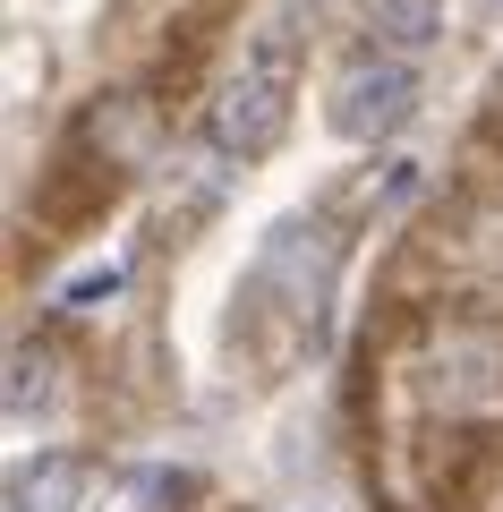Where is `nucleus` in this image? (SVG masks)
Instances as JSON below:
<instances>
[{"instance_id": "5", "label": "nucleus", "mask_w": 503, "mask_h": 512, "mask_svg": "<svg viewBox=\"0 0 503 512\" xmlns=\"http://www.w3.org/2000/svg\"><path fill=\"white\" fill-rule=\"evenodd\" d=\"M86 487H94V470L77 453H43L35 470L9 478V512H77V504H86Z\"/></svg>"}, {"instance_id": "7", "label": "nucleus", "mask_w": 503, "mask_h": 512, "mask_svg": "<svg viewBox=\"0 0 503 512\" xmlns=\"http://www.w3.org/2000/svg\"><path fill=\"white\" fill-rule=\"evenodd\" d=\"M52 410V359L43 350H9V427H35Z\"/></svg>"}, {"instance_id": "2", "label": "nucleus", "mask_w": 503, "mask_h": 512, "mask_svg": "<svg viewBox=\"0 0 503 512\" xmlns=\"http://www.w3.org/2000/svg\"><path fill=\"white\" fill-rule=\"evenodd\" d=\"M418 103V69L410 60H350L342 77H333V103H324V120H333V137H393L401 120H410Z\"/></svg>"}, {"instance_id": "4", "label": "nucleus", "mask_w": 503, "mask_h": 512, "mask_svg": "<svg viewBox=\"0 0 503 512\" xmlns=\"http://www.w3.org/2000/svg\"><path fill=\"white\" fill-rule=\"evenodd\" d=\"M418 384H427V402H444V410L503 402V342H486V333H444V342L427 350V367H418Z\"/></svg>"}, {"instance_id": "6", "label": "nucleus", "mask_w": 503, "mask_h": 512, "mask_svg": "<svg viewBox=\"0 0 503 512\" xmlns=\"http://www.w3.org/2000/svg\"><path fill=\"white\" fill-rule=\"evenodd\" d=\"M367 35L393 60H410V52H427L444 35V0H367Z\"/></svg>"}, {"instance_id": "1", "label": "nucleus", "mask_w": 503, "mask_h": 512, "mask_svg": "<svg viewBox=\"0 0 503 512\" xmlns=\"http://www.w3.org/2000/svg\"><path fill=\"white\" fill-rule=\"evenodd\" d=\"M290 86H299V43L273 18V26H256V43L239 52L231 86H222V103H214V146L239 154V163L273 154L282 128H290Z\"/></svg>"}, {"instance_id": "8", "label": "nucleus", "mask_w": 503, "mask_h": 512, "mask_svg": "<svg viewBox=\"0 0 503 512\" xmlns=\"http://www.w3.org/2000/svg\"><path fill=\"white\" fill-rule=\"evenodd\" d=\"M120 265H86V274H69L60 282V308H94V299H120Z\"/></svg>"}, {"instance_id": "3", "label": "nucleus", "mask_w": 503, "mask_h": 512, "mask_svg": "<svg viewBox=\"0 0 503 512\" xmlns=\"http://www.w3.org/2000/svg\"><path fill=\"white\" fill-rule=\"evenodd\" d=\"M333 265H342V256H333V239L316 231V222H273L265 231V248H256V274L248 282H282L290 291V316H316L324 299H333Z\"/></svg>"}]
</instances>
